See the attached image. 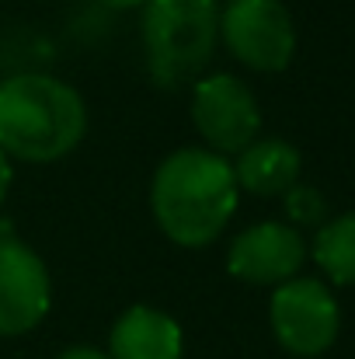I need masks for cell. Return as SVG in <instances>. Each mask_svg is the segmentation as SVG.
<instances>
[{
	"instance_id": "6da1fadb",
	"label": "cell",
	"mask_w": 355,
	"mask_h": 359,
	"mask_svg": "<svg viewBox=\"0 0 355 359\" xmlns=\"http://www.w3.org/2000/svg\"><path fill=\"white\" fill-rule=\"evenodd\" d=\"M234 164L209 147L167 154L150 182V210L160 234L181 248H209L237 213Z\"/></svg>"
},
{
	"instance_id": "7a4b0ae2",
	"label": "cell",
	"mask_w": 355,
	"mask_h": 359,
	"mask_svg": "<svg viewBox=\"0 0 355 359\" xmlns=\"http://www.w3.org/2000/svg\"><path fill=\"white\" fill-rule=\"evenodd\" d=\"M88 105L77 88L49 74L0 81V150L25 164H53L81 147Z\"/></svg>"
},
{
	"instance_id": "3957f363",
	"label": "cell",
	"mask_w": 355,
	"mask_h": 359,
	"mask_svg": "<svg viewBox=\"0 0 355 359\" xmlns=\"http://www.w3.org/2000/svg\"><path fill=\"white\" fill-rule=\"evenodd\" d=\"M220 46L216 0H146L143 4V49L157 88L195 84Z\"/></svg>"
},
{
	"instance_id": "277c9868",
	"label": "cell",
	"mask_w": 355,
	"mask_h": 359,
	"mask_svg": "<svg viewBox=\"0 0 355 359\" xmlns=\"http://www.w3.org/2000/svg\"><path fill=\"white\" fill-rule=\"evenodd\" d=\"M268 325L275 342L300 359L324 356L338 332H342V311L324 279L296 276L272 290L268 300Z\"/></svg>"
},
{
	"instance_id": "5b68a950",
	"label": "cell",
	"mask_w": 355,
	"mask_h": 359,
	"mask_svg": "<svg viewBox=\"0 0 355 359\" xmlns=\"http://www.w3.org/2000/svg\"><path fill=\"white\" fill-rule=\"evenodd\" d=\"M220 39L237 63L254 74H279L296 56V25L282 0H227Z\"/></svg>"
},
{
	"instance_id": "8992f818",
	"label": "cell",
	"mask_w": 355,
	"mask_h": 359,
	"mask_svg": "<svg viewBox=\"0 0 355 359\" xmlns=\"http://www.w3.org/2000/svg\"><path fill=\"white\" fill-rule=\"evenodd\" d=\"M192 122L209 150L237 157L261 136V105L237 74H209L192 84Z\"/></svg>"
},
{
	"instance_id": "52a82bcc",
	"label": "cell",
	"mask_w": 355,
	"mask_h": 359,
	"mask_svg": "<svg viewBox=\"0 0 355 359\" xmlns=\"http://www.w3.org/2000/svg\"><path fill=\"white\" fill-rule=\"evenodd\" d=\"M310 258V244L303 231L282 220H261L244 227L227 248L230 276L251 286H282L300 276Z\"/></svg>"
},
{
	"instance_id": "ba28073f",
	"label": "cell",
	"mask_w": 355,
	"mask_h": 359,
	"mask_svg": "<svg viewBox=\"0 0 355 359\" xmlns=\"http://www.w3.org/2000/svg\"><path fill=\"white\" fill-rule=\"evenodd\" d=\"M53 307V279L46 262L25 241L0 238V335L14 339L42 325Z\"/></svg>"
},
{
	"instance_id": "9c48e42d",
	"label": "cell",
	"mask_w": 355,
	"mask_h": 359,
	"mask_svg": "<svg viewBox=\"0 0 355 359\" xmlns=\"http://www.w3.org/2000/svg\"><path fill=\"white\" fill-rule=\"evenodd\" d=\"M303 171L300 150L282 140V136H258L247 143L234 161V178L240 192H251L258 199H275L286 196Z\"/></svg>"
},
{
	"instance_id": "30bf717a",
	"label": "cell",
	"mask_w": 355,
	"mask_h": 359,
	"mask_svg": "<svg viewBox=\"0 0 355 359\" xmlns=\"http://www.w3.org/2000/svg\"><path fill=\"white\" fill-rule=\"evenodd\" d=\"M109 359H181V328L171 314L136 304L109 332Z\"/></svg>"
},
{
	"instance_id": "8fae6325",
	"label": "cell",
	"mask_w": 355,
	"mask_h": 359,
	"mask_svg": "<svg viewBox=\"0 0 355 359\" xmlns=\"http://www.w3.org/2000/svg\"><path fill=\"white\" fill-rule=\"evenodd\" d=\"M310 258L335 286H355V210L328 217L310 241Z\"/></svg>"
},
{
	"instance_id": "7c38bea8",
	"label": "cell",
	"mask_w": 355,
	"mask_h": 359,
	"mask_svg": "<svg viewBox=\"0 0 355 359\" xmlns=\"http://www.w3.org/2000/svg\"><path fill=\"white\" fill-rule=\"evenodd\" d=\"M282 206H286V217H289V224L296 231L300 227H321L328 220V199H324V192L314 189V185H303V182H296L282 196Z\"/></svg>"
},
{
	"instance_id": "4fadbf2b",
	"label": "cell",
	"mask_w": 355,
	"mask_h": 359,
	"mask_svg": "<svg viewBox=\"0 0 355 359\" xmlns=\"http://www.w3.org/2000/svg\"><path fill=\"white\" fill-rule=\"evenodd\" d=\"M60 359H109V353H102L95 346H70L60 353Z\"/></svg>"
},
{
	"instance_id": "5bb4252c",
	"label": "cell",
	"mask_w": 355,
	"mask_h": 359,
	"mask_svg": "<svg viewBox=\"0 0 355 359\" xmlns=\"http://www.w3.org/2000/svg\"><path fill=\"white\" fill-rule=\"evenodd\" d=\"M11 178H14V171H11V157L0 150V206H4V199H7V192H11Z\"/></svg>"
},
{
	"instance_id": "9a60e30c",
	"label": "cell",
	"mask_w": 355,
	"mask_h": 359,
	"mask_svg": "<svg viewBox=\"0 0 355 359\" xmlns=\"http://www.w3.org/2000/svg\"><path fill=\"white\" fill-rule=\"evenodd\" d=\"M95 4H102L109 11H132V7H143L146 0H95Z\"/></svg>"
}]
</instances>
